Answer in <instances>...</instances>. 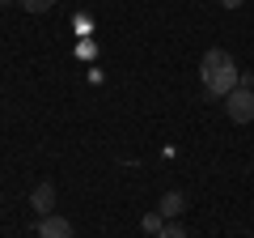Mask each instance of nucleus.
<instances>
[{"label":"nucleus","instance_id":"1","mask_svg":"<svg viewBox=\"0 0 254 238\" xmlns=\"http://www.w3.org/2000/svg\"><path fill=\"white\" fill-rule=\"evenodd\" d=\"M199 81H203V90H208L212 98H229V94L237 90V81H242V68L233 64L229 51L212 47V51H203V60H199Z\"/></svg>","mask_w":254,"mask_h":238},{"label":"nucleus","instance_id":"2","mask_svg":"<svg viewBox=\"0 0 254 238\" xmlns=\"http://www.w3.org/2000/svg\"><path fill=\"white\" fill-rule=\"evenodd\" d=\"M225 111H229V119H233V123H250V119H254V90L237 85V90L225 98Z\"/></svg>","mask_w":254,"mask_h":238},{"label":"nucleus","instance_id":"3","mask_svg":"<svg viewBox=\"0 0 254 238\" xmlns=\"http://www.w3.org/2000/svg\"><path fill=\"white\" fill-rule=\"evenodd\" d=\"M38 238H76V230H72V221L68 217H43L38 221Z\"/></svg>","mask_w":254,"mask_h":238},{"label":"nucleus","instance_id":"4","mask_svg":"<svg viewBox=\"0 0 254 238\" xmlns=\"http://www.w3.org/2000/svg\"><path fill=\"white\" fill-rule=\"evenodd\" d=\"M30 204H34L38 217H51V209H55V187H51V183H38L34 192H30Z\"/></svg>","mask_w":254,"mask_h":238},{"label":"nucleus","instance_id":"5","mask_svg":"<svg viewBox=\"0 0 254 238\" xmlns=\"http://www.w3.org/2000/svg\"><path fill=\"white\" fill-rule=\"evenodd\" d=\"M182 209H187V196H182V192H165V196H161V204H157V213H161L165 221L182 217Z\"/></svg>","mask_w":254,"mask_h":238},{"label":"nucleus","instance_id":"6","mask_svg":"<svg viewBox=\"0 0 254 238\" xmlns=\"http://www.w3.org/2000/svg\"><path fill=\"white\" fill-rule=\"evenodd\" d=\"M165 226H170V221H165L161 213H144V234H161Z\"/></svg>","mask_w":254,"mask_h":238},{"label":"nucleus","instance_id":"7","mask_svg":"<svg viewBox=\"0 0 254 238\" xmlns=\"http://www.w3.org/2000/svg\"><path fill=\"white\" fill-rule=\"evenodd\" d=\"M51 4H55V0H21V9H26V13H47Z\"/></svg>","mask_w":254,"mask_h":238},{"label":"nucleus","instance_id":"8","mask_svg":"<svg viewBox=\"0 0 254 238\" xmlns=\"http://www.w3.org/2000/svg\"><path fill=\"white\" fill-rule=\"evenodd\" d=\"M157 238H190V234H187V230L178 226V221H170V226H165V230H161Z\"/></svg>","mask_w":254,"mask_h":238},{"label":"nucleus","instance_id":"9","mask_svg":"<svg viewBox=\"0 0 254 238\" xmlns=\"http://www.w3.org/2000/svg\"><path fill=\"white\" fill-rule=\"evenodd\" d=\"M216 4H220V9H242L246 0H216Z\"/></svg>","mask_w":254,"mask_h":238},{"label":"nucleus","instance_id":"10","mask_svg":"<svg viewBox=\"0 0 254 238\" xmlns=\"http://www.w3.org/2000/svg\"><path fill=\"white\" fill-rule=\"evenodd\" d=\"M0 4H9V0H0Z\"/></svg>","mask_w":254,"mask_h":238}]
</instances>
